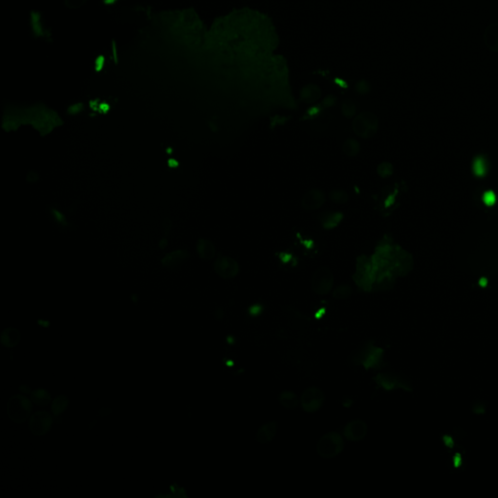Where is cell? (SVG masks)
I'll use <instances>...</instances> for the list:
<instances>
[{"instance_id": "12", "label": "cell", "mask_w": 498, "mask_h": 498, "mask_svg": "<svg viewBox=\"0 0 498 498\" xmlns=\"http://www.w3.org/2000/svg\"><path fill=\"white\" fill-rule=\"evenodd\" d=\"M383 351L377 347H371L363 354L362 358V364L366 368L374 367L375 365L379 364V361L381 360Z\"/></svg>"}, {"instance_id": "26", "label": "cell", "mask_w": 498, "mask_h": 498, "mask_svg": "<svg viewBox=\"0 0 498 498\" xmlns=\"http://www.w3.org/2000/svg\"><path fill=\"white\" fill-rule=\"evenodd\" d=\"M65 1L69 7L77 8V7H80L84 3L85 0H65Z\"/></svg>"}, {"instance_id": "28", "label": "cell", "mask_w": 498, "mask_h": 498, "mask_svg": "<svg viewBox=\"0 0 498 498\" xmlns=\"http://www.w3.org/2000/svg\"></svg>"}, {"instance_id": "22", "label": "cell", "mask_w": 498, "mask_h": 498, "mask_svg": "<svg viewBox=\"0 0 498 498\" xmlns=\"http://www.w3.org/2000/svg\"><path fill=\"white\" fill-rule=\"evenodd\" d=\"M342 113L346 118H353L356 115L355 103L350 100H346L342 105Z\"/></svg>"}, {"instance_id": "10", "label": "cell", "mask_w": 498, "mask_h": 498, "mask_svg": "<svg viewBox=\"0 0 498 498\" xmlns=\"http://www.w3.org/2000/svg\"><path fill=\"white\" fill-rule=\"evenodd\" d=\"M278 432V422L270 421L263 424L256 433V440L259 444L270 443Z\"/></svg>"}, {"instance_id": "15", "label": "cell", "mask_w": 498, "mask_h": 498, "mask_svg": "<svg viewBox=\"0 0 498 498\" xmlns=\"http://www.w3.org/2000/svg\"><path fill=\"white\" fill-rule=\"evenodd\" d=\"M344 215L342 212H326L321 216L322 227L326 230H331L340 225L343 221Z\"/></svg>"}, {"instance_id": "3", "label": "cell", "mask_w": 498, "mask_h": 498, "mask_svg": "<svg viewBox=\"0 0 498 498\" xmlns=\"http://www.w3.org/2000/svg\"><path fill=\"white\" fill-rule=\"evenodd\" d=\"M32 411L31 402L25 396L16 395L10 398L7 406L9 417L18 423L25 421Z\"/></svg>"}, {"instance_id": "19", "label": "cell", "mask_w": 498, "mask_h": 498, "mask_svg": "<svg viewBox=\"0 0 498 498\" xmlns=\"http://www.w3.org/2000/svg\"><path fill=\"white\" fill-rule=\"evenodd\" d=\"M31 399L33 403H35L38 406H46L47 404L50 403L51 397L46 390H37L32 393Z\"/></svg>"}, {"instance_id": "23", "label": "cell", "mask_w": 498, "mask_h": 498, "mask_svg": "<svg viewBox=\"0 0 498 498\" xmlns=\"http://www.w3.org/2000/svg\"><path fill=\"white\" fill-rule=\"evenodd\" d=\"M377 172L382 178H388L393 174V166L389 162H383L378 166Z\"/></svg>"}, {"instance_id": "16", "label": "cell", "mask_w": 498, "mask_h": 498, "mask_svg": "<svg viewBox=\"0 0 498 498\" xmlns=\"http://www.w3.org/2000/svg\"><path fill=\"white\" fill-rule=\"evenodd\" d=\"M279 400L282 407L287 410H294L300 404L298 396L292 391H283L280 395Z\"/></svg>"}, {"instance_id": "17", "label": "cell", "mask_w": 498, "mask_h": 498, "mask_svg": "<svg viewBox=\"0 0 498 498\" xmlns=\"http://www.w3.org/2000/svg\"><path fill=\"white\" fill-rule=\"evenodd\" d=\"M360 143L354 138H348L343 145V151L348 157H355L360 152Z\"/></svg>"}, {"instance_id": "21", "label": "cell", "mask_w": 498, "mask_h": 498, "mask_svg": "<svg viewBox=\"0 0 498 498\" xmlns=\"http://www.w3.org/2000/svg\"><path fill=\"white\" fill-rule=\"evenodd\" d=\"M68 404V400L65 396H59L53 403L52 411L55 415H59L65 411Z\"/></svg>"}, {"instance_id": "1", "label": "cell", "mask_w": 498, "mask_h": 498, "mask_svg": "<svg viewBox=\"0 0 498 498\" xmlns=\"http://www.w3.org/2000/svg\"><path fill=\"white\" fill-rule=\"evenodd\" d=\"M345 448V440L341 434L328 432L324 434L317 442L316 452L325 459L334 458L340 455Z\"/></svg>"}, {"instance_id": "13", "label": "cell", "mask_w": 498, "mask_h": 498, "mask_svg": "<svg viewBox=\"0 0 498 498\" xmlns=\"http://www.w3.org/2000/svg\"><path fill=\"white\" fill-rule=\"evenodd\" d=\"M197 252L202 259H212L215 255L214 245L206 239H199L197 243Z\"/></svg>"}, {"instance_id": "11", "label": "cell", "mask_w": 498, "mask_h": 498, "mask_svg": "<svg viewBox=\"0 0 498 498\" xmlns=\"http://www.w3.org/2000/svg\"><path fill=\"white\" fill-rule=\"evenodd\" d=\"M21 341V334L18 329L8 328L2 332L1 342L7 347H16Z\"/></svg>"}, {"instance_id": "27", "label": "cell", "mask_w": 498, "mask_h": 498, "mask_svg": "<svg viewBox=\"0 0 498 498\" xmlns=\"http://www.w3.org/2000/svg\"><path fill=\"white\" fill-rule=\"evenodd\" d=\"M335 102H336V99L333 96H329L324 100L325 106H327V107L333 106L335 104Z\"/></svg>"}, {"instance_id": "6", "label": "cell", "mask_w": 498, "mask_h": 498, "mask_svg": "<svg viewBox=\"0 0 498 498\" xmlns=\"http://www.w3.org/2000/svg\"><path fill=\"white\" fill-rule=\"evenodd\" d=\"M214 270L220 278L229 280L238 276L239 273V265L238 262L232 257L222 256L215 261Z\"/></svg>"}, {"instance_id": "5", "label": "cell", "mask_w": 498, "mask_h": 498, "mask_svg": "<svg viewBox=\"0 0 498 498\" xmlns=\"http://www.w3.org/2000/svg\"><path fill=\"white\" fill-rule=\"evenodd\" d=\"M334 285V277L328 267L317 269L311 280L312 290L318 295H326L331 292Z\"/></svg>"}, {"instance_id": "9", "label": "cell", "mask_w": 498, "mask_h": 498, "mask_svg": "<svg viewBox=\"0 0 498 498\" xmlns=\"http://www.w3.org/2000/svg\"><path fill=\"white\" fill-rule=\"evenodd\" d=\"M325 202V194L319 189H311L307 191L302 199L303 209L312 211L320 208Z\"/></svg>"}, {"instance_id": "14", "label": "cell", "mask_w": 498, "mask_h": 498, "mask_svg": "<svg viewBox=\"0 0 498 498\" xmlns=\"http://www.w3.org/2000/svg\"><path fill=\"white\" fill-rule=\"evenodd\" d=\"M321 96V91L316 85H306L301 91V100L305 103H313Z\"/></svg>"}, {"instance_id": "25", "label": "cell", "mask_w": 498, "mask_h": 498, "mask_svg": "<svg viewBox=\"0 0 498 498\" xmlns=\"http://www.w3.org/2000/svg\"><path fill=\"white\" fill-rule=\"evenodd\" d=\"M355 90L358 94L360 95H365L367 94L369 91H370V85H369L368 82L365 81V80H361L359 81L356 85H355Z\"/></svg>"}, {"instance_id": "4", "label": "cell", "mask_w": 498, "mask_h": 498, "mask_svg": "<svg viewBox=\"0 0 498 498\" xmlns=\"http://www.w3.org/2000/svg\"><path fill=\"white\" fill-rule=\"evenodd\" d=\"M324 399L323 391L318 388L312 387L303 391L300 399V404L305 412L313 413L321 409Z\"/></svg>"}, {"instance_id": "7", "label": "cell", "mask_w": 498, "mask_h": 498, "mask_svg": "<svg viewBox=\"0 0 498 498\" xmlns=\"http://www.w3.org/2000/svg\"><path fill=\"white\" fill-rule=\"evenodd\" d=\"M52 425V417L46 411H38L34 413L29 422L30 431L34 435L41 436L49 431Z\"/></svg>"}, {"instance_id": "20", "label": "cell", "mask_w": 498, "mask_h": 498, "mask_svg": "<svg viewBox=\"0 0 498 498\" xmlns=\"http://www.w3.org/2000/svg\"><path fill=\"white\" fill-rule=\"evenodd\" d=\"M351 294H352V288L347 284L340 285L333 291V297L337 300H346L351 296Z\"/></svg>"}, {"instance_id": "2", "label": "cell", "mask_w": 498, "mask_h": 498, "mask_svg": "<svg viewBox=\"0 0 498 498\" xmlns=\"http://www.w3.org/2000/svg\"><path fill=\"white\" fill-rule=\"evenodd\" d=\"M379 129V120L377 116L371 112H362L355 116L352 122L353 132L361 138H370L374 136Z\"/></svg>"}, {"instance_id": "8", "label": "cell", "mask_w": 498, "mask_h": 498, "mask_svg": "<svg viewBox=\"0 0 498 498\" xmlns=\"http://www.w3.org/2000/svg\"><path fill=\"white\" fill-rule=\"evenodd\" d=\"M367 431V424L363 420L356 419L347 423L344 429V436L348 441L359 442L365 438Z\"/></svg>"}, {"instance_id": "18", "label": "cell", "mask_w": 498, "mask_h": 498, "mask_svg": "<svg viewBox=\"0 0 498 498\" xmlns=\"http://www.w3.org/2000/svg\"><path fill=\"white\" fill-rule=\"evenodd\" d=\"M329 199L336 204H345L348 200V194L343 189H334L329 193Z\"/></svg>"}, {"instance_id": "24", "label": "cell", "mask_w": 498, "mask_h": 498, "mask_svg": "<svg viewBox=\"0 0 498 498\" xmlns=\"http://www.w3.org/2000/svg\"><path fill=\"white\" fill-rule=\"evenodd\" d=\"M477 160H478V161H476V163H475V166H474L475 168H474V170H475V173H476V174H478L479 176H482V175L486 174V171H485V170H487V169H488V166H487V161H486V160H484L483 158H480V159H477Z\"/></svg>"}]
</instances>
